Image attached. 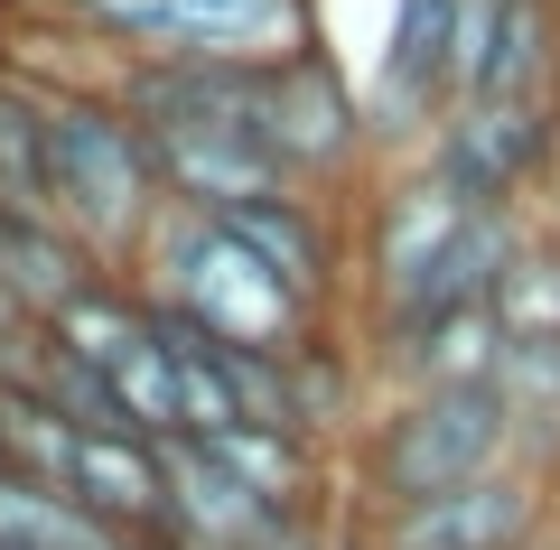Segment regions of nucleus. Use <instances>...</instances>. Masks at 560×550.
<instances>
[{"instance_id":"1","label":"nucleus","mask_w":560,"mask_h":550,"mask_svg":"<svg viewBox=\"0 0 560 550\" xmlns=\"http://www.w3.org/2000/svg\"><path fill=\"white\" fill-rule=\"evenodd\" d=\"M346 215H355V336L495 308V280L514 261L523 224H533V215H477V206H458L420 159L374 168Z\"/></svg>"},{"instance_id":"2","label":"nucleus","mask_w":560,"mask_h":550,"mask_svg":"<svg viewBox=\"0 0 560 550\" xmlns=\"http://www.w3.org/2000/svg\"><path fill=\"white\" fill-rule=\"evenodd\" d=\"M38 75H47V224L94 271L131 280L150 224L168 215L160 159L140 140V121L103 94L94 66H38Z\"/></svg>"},{"instance_id":"3","label":"nucleus","mask_w":560,"mask_h":550,"mask_svg":"<svg viewBox=\"0 0 560 550\" xmlns=\"http://www.w3.org/2000/svg\"><path fill=\"white\" fill-rule=\"evenodd\" d=\"M523 467L514 411L495 383H448V393H383L364 430L346 438V513H401L430 494H458L477 476Z\"/></svg>"},{"instance_id":"4","label":"nucleus","mask_w":560,"mask_h":550,"mask_svg":"<svg viewBox=\"0 0 560 550\" xmlns=\"http://www.w3.org/2000/svg\"><path fill=\"white\" fill-rule=\"evenodd\" d=\"M131 290L160 317H187L206 346H243V354H300L318 336H346L337 317H318L308 299L280 290L215 215H178V206L150 224V243L131 261Z\"/></svg>"},{"instance_id":"5","label":"nucleus","mask_w":560,"mask_h":550,"mask_svg":"<svg viewBox=\"0 0 560 550\" xmlns=\"http://www.w3.org/2000/svg\"><path fill=\"white\" fill-rule=\"evenodd\" d=\"M57 38L94 47V66H280L308 57L318 0H38Z\"/></svg>"},{"instance_id":"6","label":"nucleus","mask_w":560,"mask_h":550,"mask_svg":"<svg viewBox=\"0 0 560 550\" xmlns=\"http://www.w3.org/2000/svg\"><path fill=\"white\" fill-rule=\"evenodd\" d=\"M253 140H261V159L280 168V187L327 197V206H346V187L364 197V177H374V121H364V84L346 75L327 47L261 66Z\"/></svg>"},{"instance_id":"7","label":"nucleus","mask_w":560,"mask_h":550,"mask_svg":"<svg viewBox=\"0 0 560 550\" xmlns=\"http://www.w3.org/2000/svg\"><path fill=\"white\" fill-rule=\"evenodd\" d=\"M551 159H560V113L504 103V94H458L420 150V168L477 215H523V197L551 177Z\"/></svg>"},{"instance_id":"8","label":"nucleus","mask_w":560,"mask_h":550,"mask_svg":"<svg viewBox=\"0 0 560 550\" xmlns=\"http://www.w3.org/2000/svg\"><path fill=\"white\" fill-rule=\"evenodd\" d=\"M346 523H355V550H523L560 523V476L504 467L458 494H430L401 513H346Z\"/></svg>"},{"instance_id":"9","label":"nucleus","mask_w":560,"mask_h":550,"mask_svg":"<svg viewBox=\"0 0 560 550\" xmlns=\"http://www.w3.org/2000/svg\"><path fill=\"white\" fill-rule=\"evenodd\" d=\"M66 504H84L113 541H160L168 531V448L150 438H84Z\"/></svg>"},{"instance_id":"10","label":"nucleus","mask_w":560,"mask_h":550,"mask_svg":"<svg viewBox=\"0 0 560 550\" xmlns=\"http://www.w3.org/2000/svg\"><path fill=\"white\" fill-rule=\"evenodd\" d=\"M197 448L271 513H346V494H337L346 457L337 448H308V438H280V430H224V438H197Z\"/></svg>"},{"instance_id":"11","label":"nucleus","mask_w":560,"mask_h":550,"mask_svg":"<svg viewBox=\"0 0 560 550\" xmlns=\"http://www.w3.org/2000/svg\"><path fill=\"white\" fill-rule=\"evenodd\" d=\"M94 280V261L57 234L47 215H20V206H0V290L20 299L28 317H57L66 299Z\"/></svg>"},{"instance_id":"12","label":"nucleus","mask_w":560,"mask_h":550,"mask_svg":"<svg viewBox=\"0 0 560 550\" xmlns=\"http://www.w3.org/2000/svg\"><path fill=\"white\" fill-rule=\"evenodd\" d=\"M0 206L47 215V75L0 57Z\"/></svg>"},{"instance_id":"13","label":"nucleus","mask_w":560,"mask_h":550,"mask_svg":"<svg viewBox=\"0 0 560 550\" xmlns=\"http://www.w3.org/2000/svg\"><path fill=\"white\" fill-rule=\"evenodd\" d=\"M495 336L504 346H560V224H523L514 261L495 280Z\"/></svg>"},{"instance_id":"14","label":"nucleus","mask_w":560,"mask_h":550,"mask_svg":"<svg viewBox=\"0 0 560 550\" xmlns=\"http://www.w3.org/2000/svg\"><path fill=\"white\" fill-rule=\"evenodd\" d=\"M28 336H38V317H28V308H20V299L0 290V354H10V346H28Z\"/></svg>"},{"instance_id":"15","label":"nucleus","mask_w":560,"mask_h":550,"mask_svg":"<svg viewBox=\"0 0 560 550\" xmlns=\"http://www.w3.org/2000/svg\"><path fill=\"white\" fill-rule=\"evenodd\" d=\"M523 550H560V523H551V531H541V541H523Z\"/></svg>"},{"instance_id":"16","label":"nucleus","mask_w":560,"mask_h":550,"mask_svg":"<svg viewBox=\"0 0 560 550\" xmlns=\"http://www.w3.org/2000/svg\"><path fill=\"white\" fill-rule=\"evenodd\" d=\"M150 550H187V541H168V531H160V541H150Z\"/></svg>"},{"instance_id":"17","label":"nucleus","mask_w":560,"mask_h":550,"mask_svg":"<svg viewBox=\"0 0 560 550\" xmlns=\"http://www.w3.org/2000/svg\"><path fill=\"white\" fill-rule=\"evenodd\" d=\"M0 476H10V438H0Z\"/></svg>"},{"instance_id":"18","label":"nucleus","mask_w":560,"mask_h":550,"mask_svg":"<svg viewBox=\"0 0 560 550\" xmlns=\"http://www.w3.org/2000/svg\"><path fill=\"white\" fill-rule=\"evenodd\" d=\"M113 550H150V541H113Z\"/></svg>"}]
</instances>
